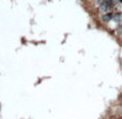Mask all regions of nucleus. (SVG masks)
I'll return each instance as SVG.
<instances>
[{
    "label": "nucleus",
    "mask_w": 122,
    "mask_h": 119,
    "mask_svg": "<svg viewBox=\"0 0 122 119\" xmlns=\"http://www.w3.org/2000/svg\"><path fill=\"white\" fill-rule=\"evenodd\" d=\"M121 7H122V5H121Z\"/></svg>",
    "instance_id": "6"
},
{
    "label": "nucleus",
    "mask_w": 122,
    "mask_h": 119,
    "mask_svg": "<svg viewBox=\"0 0 122 119\" xmlns=\"http://www.w3.org/2000/svg\"><path fill=\"white\" fill-rule=\"evenodd\" d=\"M113 1H116V0H113Z\"/></svg>",
    "instance_id": "5"
},
{
    "label": "nucleus",
    "mask_w": 122,
    "mask_h": 119,
    "mask_svg": "<svg viewBox=\"0 0 122 119\" xmlns=\"http://www.w3.org/2000/svg\"><path fill=\"white\" fill-rule=\"evenodd\" d=\"M112 18H113V13H111V12H107V13L103 14V16H102V20L105 23L110 22Z\"/></svg>",
    "instance_id": "1"
},
{
    "label": "nucleus",
    "mask_w": 122,
    "mask_h": 119,
    "mask_svg": "<svg viewBox=\"0 0 122 119\" xmlns=\"http://www.w3.org/2000/svg\"><path fill=\"white\" fill-rule=\"evenodd\" d=\"M119 1H120V2H122V0H119Z\"/></svg>",
    "instance_id": "4"
},
{
    "label": "nucleus",
    "mask_w": 122,
    "mask_h": 119,
    "mask_svg": "<svg viewBox=\"0 0 122 119\" xmlns=\"http://www.w3.org/2000/svg\"><path fill=\"white\" fill-rule=\"evenodd\" d=\"M113 20H116L117 23H119L121 20V14L120 13H113Z\"/></svg>",
    "instance_id": "2"
},
{
    "label": "nucleus",
    "mask_w": 122,
    "mask_h": 119,
    "mask_svg": "<svg viewBox=\"0 0 122 119\" xmlns=\"http://www.w3.org/2000/svg\"><path fill=\"white\" fill-rule=\"evenodd\" d=\"M105 2V0H96V5H98V7H100V5H102L103 3Z\"/></svg>",
    "instance_id": "3"
}]
</instances>
